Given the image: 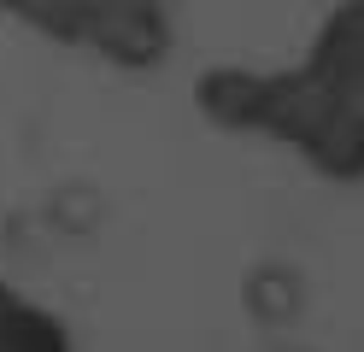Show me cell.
I'll list each match as a JSON object with an SVG mask.
<instances>
[{"mask_svg": "<svg viewBox=\"0 0 364 352\" xmlns=\"http://www.w3.org/2000/svg\"><path fill=\"white\" fill-rule=\"evenodd\" d=\"M200 106L223 129L288 141L323 176H364V0L335 6L300 70H212Z\"/></svg>", "mask_w": 364, "mask_h": 352, "instance_id": "obj_1", "label": "cell"}, {"mask_svg": "<svg viewBox=\"0 0 364 352\" xmlns=\"http://www.w3.org/2000/svg\"><path fill=\"white\" fill-rule=\"evenodd\" d=\"M12 12L41 36L118 65H159L171 41L165 0H12Z\"/></svg>", "mask_w": 364, "mask_h": 352, "instance_id": "obj_2", "label": "cell"}, {"mask_svg": "<svg viewBox=\"0 0 364 352\" xmlns=\"http://www.w3.org/2000/svg\"><path fill=\"white\" fill-rule=\"evenodd\" d=\"M0 352H71V329L36 299L0 288Z\"/></svg>", "mask_w": 364, "mask_h": 352, "instance_id": "obj_3", "label": "cell"}, {"mask_svg": "<svg viewBox=\"0 0 364 352\" xmlns=\"http://www.w3.org/2000/svg\"><path fill=\"white\" fill-rule=\"evenodd\" d=\"M0 6H6V12H12V0H0Z\"/></svg>", "mask_w": 364, "mask_h": 352, "instance_id": "obj_4", "label": "cell"}]
</instances>
